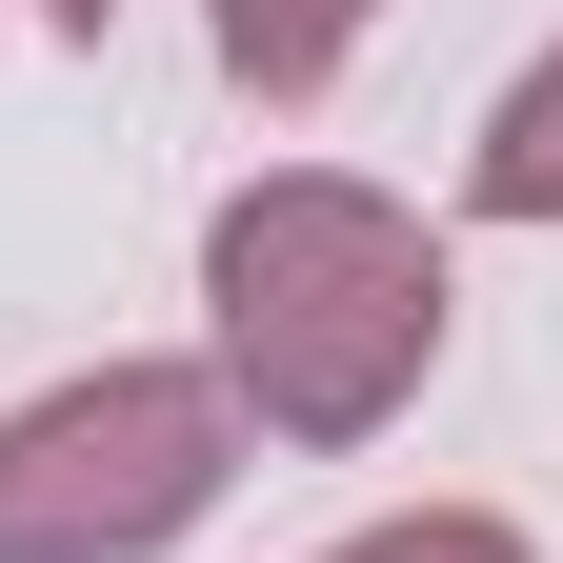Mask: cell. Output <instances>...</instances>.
I'll return each mask as SVG.
<instances>
[{
  "mask_svg": "<svg viewBox=\"0 0 563 563\" xmlns=\"http://www.w3.org/2000/svg\"><path fill=\"white\" fill-rule=\"evenodd\" d=\"M302 563H543L504 504H383V523H342V543H302Z\"/></svg>",
  "mask_w": 563,
  "mask_h": 563,
  "instance_id": "obj_5",
  "label": "cell"
},
{
  "mask_svg": "<svg viewBox=\"0 0 563 563\" xmlns=\"http://www.w3.org/2000/svg\"><path fill=\"white\" fill-rule=\"evenodd\" d=\"M21 21H41V41H101V21H121V0H21Z\"/></svg>",
  "mask_w": 563,
  "mask_h": 563,
  "instance_id": "obj_6",
  "label": "cell"
},
{
  "mask_svg": "<svg viewBox=\"0 0 563 563\" xmlns=\"http://www.w3.org/2000/svg\"><path fill=\"white\" fill-rule=\"evenodd\" d=\"M383 41V0H201V60L262 101V121H302V101H342V60Z\"/></svg>",
  "mask_w": 563,
  "mask_h": 563,
  "instance_id": "obj_3",
  "label": "cell"
},
{
  "mask_svg": "<svg viewBox=\"0 0 563 563\" xmlns=\"http://www.w3.org/2000/svg\"><path fill=\"white\" fill-rule=\"evenodd\" d=\"M463 222H504V242H563V41L523 60L504 101H483V141H463Z\"/></svg>",
  "mask_w": 563,
  "mask_h": 563,
  "instance_id": "obj_4",
  "label": "cell"
},
{
  "mask_svg": "<svg viewBox=\"0 0 563 563\" xmlns=\"http://www.w3.org/2000/svg\"><path fill=\"white\" fill-rule=\"evenodd\" d=\"M443 342H463V242L402 181L262 162L201 201V383L242 402V443H302V463L383 443L443 383Z\"/></svg>",
  "mask_w": 563,
  "mask_h": 563,
  "instance_id": "obj_1",
  "label": "cell"
},
{
  "mask_svg": "<svg viewBox=\"0 0 563 563\" xmlns=\"http://www.w3.org/2000/svg\"><path fill=\"white\" fill-rule=\"evenodd\" d=\"M242 504V402L201 363H60L0 402V563H181Z\"/></svg>",
  "mask_w": 563,
  "mask_h": 563,
  "instance_id": "obj_2",
  "label": "cell"
}]
</instances>
